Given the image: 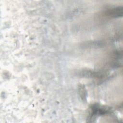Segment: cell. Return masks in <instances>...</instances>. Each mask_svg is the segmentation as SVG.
I'll return each mask as SVG.
<instances>
[{
	"label": "cell",
	"instance_id": "cell-1",
	"mask_svg": "<svg viewBox=\"0 0 123 123\" xmlns=\"http://www.w3.org/2000/svg\"><path fill=\"white\" fill-rule=\"evenodd\" d=\"M107 14L113 17H119L123 15L122 7L115 8L112 9H110L107 12Z\"/></svg>",
	"mask_w": 123,
	"mask_h": 123
},
{
	"label": "cell",
	"instance_id": "cell-2",
	"mask_svg": "<svg viewBox=\"0 0 123 123\" xmlns=\"http://www.w3.org/2000/svg\"><path fill=\"white\" fill-rule=\"evenodd\" d=\"M80 89V96H81L82 98H83V97H84V99H86L85 97H86V94H85V89H84V86H81L80 88H79Z\"/></svg>",
	"mask_w": 123,
	"mask_h": 123
}]
</instances>
